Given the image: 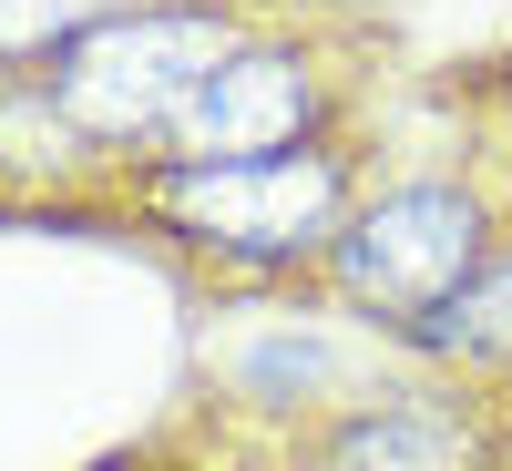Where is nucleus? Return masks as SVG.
<instances>
[{
	"mask_svg": "<svg viewBox=\"0 0 512 471\" xmlns=\"http://www.w3.org/2000/svg\"><path fill=\"white\" fill-rule=\"evenodd\" d=\"M318 113V82L297 72L287 52H226L216 72L175 103V154L185 164H236V154H287Z\"/></svg>",
	"mask_w": 512,
	"mask_h": 471,
	"instance_id": "20e7f679",
	"label": "nucleus"
},
{
	"mask_svg": "<svg viewBox=\"0 0 512 471\" xmlns=\"http://www.w3.org/2000/svg\"><path fill=\"white\" fill-rule=\"evenodd\" d=\"M226 62V31L195 11H134L103 21L62 52V113L82 134H144V123H175V103L205 72Z\"/></svg>",
	"mask_w": 512,
	"mask_h": 471,
	"instance_id": "f257e3e1",
	"label": "nucleus"
},
{
	"mask_svg": "<svg viewBox=\"0 0 512 471\" xmlns=\"http://www.w3.org/2000/svg\"><path fill=\"white\" fill-rule=\"evenodd\" d=\"M420 338L472 349V359H512V267H492V277H472L461 297H441V308L420 318Z\"/></svg>",
	"mask_w": 512,
	"mask_h": 471,
	"instance_id": "423d86ee",
	"label": "nucleus"
},
{
	"mask_svg": "<svg viewBox=\"0 0 512 471\" xmlns=\"http://www.w3.org/2000/svg\"><path fill=\"white\" fill-rule=\"evenodd\" d=\"M338 277H349L359 308L431 318L441 297H461L482 277V205L441 195V185H410L390 205H369V216L338 236Z\"/></svg>",
	"mask_w": 512,
	"mask_h": 471,
	"instance_id": "f03ea898",
	"label": "nucleus"
},
{
	"mask_svg": "<svg viewBox=\"0 0 512 471\" xmlns=\"http://www.w3.org/2000/svg\"><path fill=\"white\" fill-rule=\"evenodd\" d=\"M164 216L195 226L205 246L236 256H297L338 216V164L328 154H236V164H175Z\"/></svg>",
	"mask_w": 512,
	"mask_h": 471,
	"instance_id": "7ed1b4c3",
	"label": "nucleus"
},
{
	"mask_svg": "<svg viewBox=\"0 0 512 471\" xmlns=\"http://www.w3.org/2000/svg\"><path fill=\"white\" fill-rule=\"evenodd\" d=\"M338 471H482V441L441 400H390L338 441Z\"/></svg>",
	"mask_w": 512,
	"mask_h": 471,
	"instance_id": "39448f33",
	"label": "nucleus"
},
{
	"mask_svg": "<svg viewBox=\"0 0 512 471\" xmlns=\"http://www.w3.org/2000/svg\"><path fill=\"white\" fill-rule=\"evenodd\" d=\"M113 0H0V52H52V41L103 31Z\"/></svg>",
	"mask_w": 512,
	"mask_h": 471,
	"instance_id": "0eeeda50",
	"label": "nucleus"
},
{
	"mask_svg": "<svg viewBox=\"0 0 512 471\" xmlns=\"http://www.w3.org/2000/svg\"><path fill=\"white\" fill-rule=\"evenodd\" d=\"M256 390H287V379H318V349H267V359H246Z\"/></svg>",
	"mask_w": 512,
	"mask_h": 471,
	"instance_id": "6e6552de",
	"label": "nucleus"
}]
</instances>
